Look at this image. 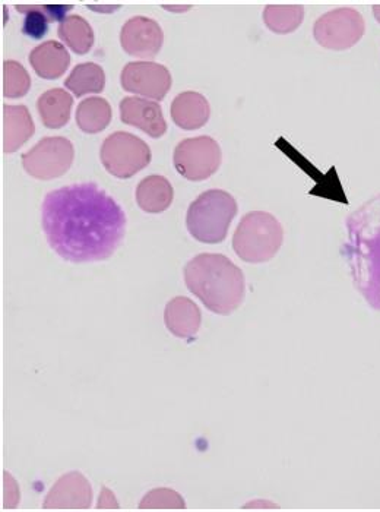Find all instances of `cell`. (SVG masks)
<instances>
[{
    "mask_svg": "<svg viewBox=\"0 0 380 512\" xmlns=\"http://www.w3.org/2000/svg\"><path fill=\"white\" fill-rule=\"evenodd\" d=\"M41 226L50 248L65 261H106L125 237L126 216L98 185L79 183L46 195Z\"/></svg>",
    "mask_w": 380,
    "mask_h": 512,
    "instance_id": "obj_1",
    "label": "cell"
},
{
    "mask_svg": "<svg viewBox=\"0 0 380 512\" xmlns=\"http://www.w3.org/2000/svg\"><path fill=\"white\" fill-rule=\"evenodd\" d=\"M344 251L354 286L380 311V194L364 202L347 220Z\"/></svg>",
    "mask_w": 380,
    "mask_h": 512,
    "instance_id": "obj_2",
    "label": "cell"
},
{
    "mask_svg": "<svg viewBox=\"0 0 380 512\" xmlns=\"http://www.w3.org/2000/svg\"><path fill=\"white\" fill-rule=\"evenodd\" d=\"M185 283L189 292L217 315L233 314L245 299V274L221 254L190 259L185 267Z\"/></svg>",
    "mask_w": 380,
    "mask_h": 512,
    "instance_id": "obj_3",
    "label": "cell"
},
{
    "mask_svg": "<svg viewBox=\"0 0 380 512\" xmlns=\"http://www.w3.org/2000/svg\"><path fill=\"white\" fill-rule=\"evenodd\" d=\"M236 214L237 202L233 195L221 189H211L189 205L186 226L193 239L217 245L226 239Z\"/></svg>",
    "mask_w": 380,
    "mask_h": 512,
    "instance_id": "obj_4",
    "label": "cell"
},
{
    "mask_svg": "<svg viewBox=\"0 0 380 512\" xmlns=\"http://www.w3.org/2000/svg\"><path fill=\"white\" fill-rule=\"evenodd\" d=\"M284 229L280 221L265 211L246 214L233 236V249L249 264L271 261L280 251Z\"/></svg>",
    "mask_w": 380,
    "mask_h": 512,
    "instance_id": "obj_5",
    "label": "cell"
},
{
    "mask_svg": "<svg viewBox=\"0 0 380 512\" xmlns=\"http://www.w3.org/2000/svg\"><path fill=\"white\" fill-rule=\"evenodd\" d=\"M100 158L114 178L131 179L151 163V150L144 139L129 132H114L104 139Z\"/></svg>",
    "mask_w": 380,
    "mask_h": 512,
    "instance_id": "obj_6",
    "label": "cell"
},
{
    "mask_svg": "<svg viewBox=\"0 0 380 512\" xmlns=\"http://www.w3.org/2000/svg\"><path fill=\"white\" fill-rule=\"evenodd\" d=\"M74 157V145L69 139L47 137L27 151L21 160L28 175L40 180H52L71 169Z\"/></svg>",
    "mask_w": 380,
    "mask_h": 512,
    "instance_id": "obj_7",
    "label": "cell"
},
{
    "mask_svg": "<svg viewBox=\"0 0 380 512\" xmlns=\"http://www.w3.org/2000/svg\"><path fill=\"white\" fill-rule=\"evenodd\" d=\"M223 153L211 137L183 139L174 150V167L183 178L201 182L211 178L220 169Z\"/></svg>",
    "mask_w": 380,
    "mask_h": 512,
    "instance_id": "obj_8",
    "label": "cell"
},
{
    "mask_svg": "<svg viewBox=\"0 0 380 512\" xmlns=\"http://www.w3.org/2000/svg\"><path fill=\"white\" fill-rule=\"evenodd\" d=\"M366 25L360 12L353 8H340L326 12L313 27V36L329 50H347L356 46L363 37Z\"/></svg>",
    "mask_w": 380,
    "mask_h": 512,
    "instance_id": "obj_9",
    "label": "cell"
},
{
    "mask_svg": "<svg viewBox=\"0 0 380 512\" xmlns=\"http://www.w3.org/2000/svg\"><path fill=\"white\" fill-rule=\"evenodd\" d=\"M120 84L128 93L155 101L166 99L171 88L169 69L155 62H131L120 74Z\"/></svg>",
    "mask_w": 380,
    "mask_h": 512,
    "instance_id": "obj_10",
    "label": "cell"
},
{
    "mask_svg": "<svg viewBox=\"0 0 380 512\" xmlns=\"http://www.w3.org/2000/svg\"><path fill=\"white\" fill-rule=\"evenodd\" d=\"M163 43V30L151 18L133 17L120 31L122 49L133 58L154 59L160 53Z\"/></svg>",
    "mask_w": 380,
    "mask_h": 512,
    "instance_id": "obj_11",
    "label": "cell"
},
{
    "mask_svg": "<svg viewBox=\"0 0 380 512\" xmlns=\"http://www.w3.org/2000/svg\"><path fill=\"white\" fill-rule=\"evenodd\" d=\"M93 501V489L84 474L71 472L57 480L44 499L46 510H87Z\"/></svg>",
    "mask_w": 380,
    "mask_h": 512,
    "instance_id": "obj_12",
    "label": "cell"
},
{
    "mask_svg": "<svg viewBox=\"0 0 380 512\" xmlns=\"http://www.w3.org/2000/svg\"><path fill=\"white\" fill-rule=\"evenodd\" d=\"M120 120L125 125L141 129L151 138H161L167 132V122L157 101L141 97H125L120 101Z\"/></svg>",
    "mask_w": 380,
    "mask_h": 512,
    "instance_id": "obj_13",
    "label": "cell"
},
{
    "mask_svg": "<svg viewBox=\"0 0 380 512\" xmlns=\"http://www.w3.org/2000/svg\"><path fill=\"white\" fill-rule=\"evenodd\" d=\"M167 330L177 338H193L202 324L199 306L188 297H174L164 311Z\"/></svg>",
    "mask_w": 380,
    "mask_h": 512,
    "instance_id": "obj_14",
    "label": "cell"
},
{
    "mask_svg": "<svg viewBox=\"0 0 380 512\" xmlns=\"http://www.w3.org/2000/svg\"><path fill=\"white\" fill-rule=\"evenodd\" d=\"M211 107L202 94L186 91L171 103V119L185 131H196L207 125Z\"/></svg>",
    "mask_w": 380,
    "mask_h": 512,
    "instance_id": "obj_15",
    "label": "cell"
},
{
    "mask_svg": "<svg viewBox=\"0 0 380 512\" xmlns=\"http://www.w3.org/2000/svg\"><path fill=\"white\" fill-rule=\"evenodd\" d=\"M36 132L33 118L25 106H3V151L15 153Z\"/></svg>",
    "mask_w": 380,
    "mask_h": 512,
    "instance_id": "obj_16",
    "label": "cell"
},
{
    "mask_svg": "<svg viewBox=\"0 0 380 512\" xmlns=\"http://www.w3.org/2000/svg\"><path fill=\"white\" fill-rule=\"evenodd\" d=\"M30 63L38 77L57 79L65 74L71 65V55L63 44L46 41L30 53Z\"/></svg>",
    "mask_w": 380,
    "mask_h": 512,
    "instance_id": "obj_17",
    "label": "cell"
},
{
    "mask_svg": "<svg viewBox=\"0 0 380 512\" xmlns=\"http://www.w3.org/2000/svg\"><path fill=\"white\" fill-rule=\"evenodd\" d=\"M173 198V186L164 176H148L136 188V202L145 213L158 214L169 210Z\"/></svg>",
    "mask_w": 380,
    "mask_h": 512,
    "instance_id": "obj_18",
    "label": "cell"
},
{
    "mask_svg": "<svg viewBox=\"0 0 380 512\" xmlns=\"http://www.w3.org/2000/svg\"><path fill=\"white\" fill-rule=\"evenodd\" d=\"M74 99L62 88H53L37 100L38 115L46 128L60 129L71 119Z\"/></svg>",
    "mask_w": 380,
    "mask_h": 512,
    "instance_id": "obj_19",
    "label": "cell"
},
{
    "mask_svg": "<svg viewBox=\"0 0 380 512\" xmlns=\"http://www.w3.org/2000/svg\"><path fill=\"white\" fill-rule=\"evenodd\" d=\"M112 106L101 97H90L76 109V125L85 134H98L112 122Z\"/></svg>",
    "mask_w": 380,
    "mask_h": 512,
    "instance_id": "obj_20",
    "label": "cell"
},
{
    "mask_svg": "<svg viewBox=\"0 0 380 512\" xmlns=\"http://www.w3.org/2000/svg\"><path fill=\"white\" fill-rule=\"evenodd\" d=\"M57 36L76 55H87L94 46L93 27L79 15H69L65 21L60 22Z\"/></svg>",
    "mask_w": 380,
    "mask_h": 512,
    "instance_id": "obj_21",
    "label": "cell"
},
{
    "mask_svg": "<svg viewBox=\"0 0 380 512\" xmlns=\"http://www.w3.org/2000/svg\"><path fill=\"white\" fill-rule=\"evenodd\" d=\"M65 87L76 97L101 93L106 87V74L97 63H81V65L75 66L74 71L66 79Z\"/></svg>",
    "mask_w": 380,
    "mask_h": 512,
    "instance_id": "obj_22",
    "label": "cell"
},
{
    "mask_svg": "<svg viewBox=\"0 0 380 512\" xmlns=\"http://www.w3.org/2000/svg\"><path fill=\"white\" fill-rule=\"evenodd\" d=\"M304 8L300 5H268L264 21L275 34H290L302 25Z\"/></svg>",
    "mask_w": 380,
    "mask_h": 512,
    "instance_id": "obj_23",
    "label": "cell"
},
{
    "mask_svg": "<svg viewBox=\"0 0 380 512\" xmlns=\"http://www.w3.org/2000/svg\"><path fill=\"white\" fill-rule=\"evenodd\" d=\"M31 87V78L27 69L15 60L3 63V96L8 99H21L27 96Z\"/></svg>",
    "mask_w": 380,
    "mask_h": 512,
    "instance_id": "obj_24",
    "label": "cell"
},
{
    "mask_svg": "<svg viewBox=\"0 0 380 512\" xmlns=\"http://www.w3.org/2000/svg\"><path fill=\"white\" fill-rule=\"evenodd\" d=\"M17 9L21 14H25L22 33L33 40L44 39L49 33L50 18L43 11V6L17 5Z\"/></svg>",
    "mask_w": 380,
    "mask_h": 512,
    "instance_id": "obj_25",
    "label": "cell"
},
{
    "mask_svg": "<svg viewBox=\"0 0 380 512\" xmlns=\"http://www.w3.org/2000/svg\"><path fill=\"white\" fill-rule=\"evenodd\" d=\"M139 508L141 510H161V508H164V510H185L186 504L185 499L173 489L158 488L144 496Z\"/></svg>",
    "mask_w": 380,
    "mask_h": 512,
    "instance_id": "obj_26",
    "label": "cell"
},
{
    "mask_svg": "<svg viewBox=\"0 0 380 512\" xmlns=\"http://www.w3.org/2000/svg\"><path fill=\"white\" fill-rule=\"evenodd\" d=\"M71 9H74L72 5H43V11L46 12L47 17L50 18V21H65L66 14H68Z\"/></svg>",
    "mask_w": 380,
    "mask_h": 512,
    "instance_id": "obj_27",
    "label": "cell"
},
{
    "mask_svg": "<svg viewBox=\"0 0 380 512\" xmlns=\"http://www.w3.org/2000/svg\"><path fill=\"white\" fill-rule=\"evenodd\" d=\"M97 508H119L116 498H114L113 493L109 489L103 488Z\"/></svg>",
    "mask_w": 380,
    "mask_h": 512,
    "instance_id": "obj_28",
    "label": "cell"
},
{
    "mask_svg": "<svg viewBox=\"0 0 380 512\" xmlns=\"http://www.w3.org/2000/svg\"><path fill=\"white\" fill-rule=\"evenodd\" d=\"M90 8L97 9V11H95V12H100V9H104L103 6H101V8H100V6H93V5H91ZM107 9H109L110 12H114L113 9H119V6H110V8H107ZM109 11H101V12H109Z\"/></svg>",
    "mask_w": 380,
    "mask_h": 512,
    "instance_id": "obj_29",
    "label": "cell"
},
{
    "mask_svg": "<svg viewBox=\"0 0 380 512\" xmlns=\"http://www.w3.org/2000/svg\"><path fill=\"white\" fill-rule=\"evenodd\" d=\"M373 15H375L376 20H378L380 24V5L373 6Z\"/></svg>",
    "mask_w": 380,
    "mask_h": 512,
    "instance_id": "obj_30",
    "label": "cell"
}]
</instances>
